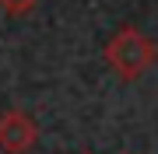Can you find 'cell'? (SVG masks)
I'll use <instances>...</instances> for the list:
<instances>
[{
    "label": "cell",
    "instance_id": "obj_1",
    "mask_svg": "<svg viewBox=\"0 0 158 154\" xmlns=\"http://www.w3.org/2000/svg\"><path fill=\"white\" fill-rule=\"evenodd\" d=\"M106 63L116 70V77L137 81L158 63V42L151 35H144L137 25H123L106 42Z\"/></svg>",
    "mask_w": 158,
    "mask_h": 154
},
{
    "label": "cell",
    "instance_id": "obj_2",
    "mask_svg": "<svg viewBox=\"0 0 158 154\" xmlns=\"http://www.w3.org/2000/svg\"><path fill=\"white\" fill-rule=\"evenodd\" d=\"M39 144V123L21 109L0 112V151L4 154H28Z\"/></svg>",
    "mask_w": 158,
    "mask_h": 154
},
{
    "label": "cell",
    "instance_id": "obj_3",
    "mask_svg": "<svg viewBox=\"0 0 158 154\" xmlns=\"http://www.w3.org/2000/svg\"><path fill=\"white\" fill-rule=\"evenodd\" d=\"M39 7V0H0V11L11 14V18H25Z\"/></svg>",
    "mask_w": 158,
    "mask_h": 154
}]
</instances>
